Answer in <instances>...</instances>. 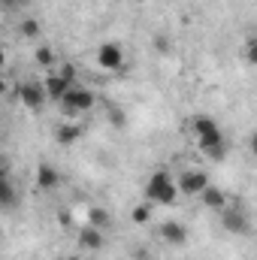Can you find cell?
<instances>
[{"instance_id": "1", "label": "cell", "mask_w": 257, "mask_h": 260, "mask_svg": "<svg viewBox=\"0 0 257 260\" xmlns=\"http://www.w3.org/2000/svg\"><path fill=\"white\" fill-rule=\"evenodd\" d=\"M179 194H182V191H179L176 179H173L167 170L151 173V176H148V182H145V200H148V203H154V206H176Z\"/></svg>"}, {"instance_id": "2", "label": "cell", "mask_w": 257, "mask_h": 260, "mask_svg": "<svg viewBox=\"0 0 257 260\" xmlns=\"http://www.w3.org/2000/svg\"><path fill=\"white\" fill-rule=\"evenodd\" d=\"M191 133H194V139L200 142L203 151H209V148L227 142V139H224V130L218 127V121L209 118V115H197V118L191 121Z\"/></svg>"}, {"instance_id": "3", "label": "cell", "mask_w": 257, "mask_h": 260, "mask_svg": "<svg viewBox=\"0 0 257 260\" xmlns=\"http://www.w3.org/2000/svg\"><path fill=\"white\" fill-rule=\"evenodd\" d=\"M94 106H97V97H94V91H88V88H82V85L70 88V91H67V97L61 100V109H64L67 118L85 115V112H91Z\"/></svg>"}, {"instance_id": "4", "label": "cell", "mask_w": 257, "mask_h": 260, "mask_svg": "<svg viewBox=\"0 0 257 260\" xmlns=\"http://www.w3.org/2000/svg\"><path fill=\"white\" fill-rule=\"evenodd\" d=\"M221 227L227 233H233V236H248L251 233V218H248V212L242 206H227L221 212Z\"/></svg>"}, {"instance_id": "5", "label": "cell", "mask_w": 257, "mask_h": 260, "mask_svg": "<svg viewBox=\"0 0 257 260\" xmlns=\"http://www.w3.org/2000/svg\"><path fill=\"white\" fill-rule=\"evenodd\" d=\"M46 100H49L46 85H40V82H21V85H18V103H21L24 109L37 112V109L46 106Z\"/></svg>"}, {"instance_id": "6", "label": "cell", "mask_w": 257, "mask_h": 260, "mask_svg": "<svg viewBox=\"0 0 257 260\" xmlns=\"http://www.w3.org/2000/svg\"><path fill=\"white\" fill-rule=\"evenodd\" d=\"M176 185H179V191L185 197H200L209 188V176H206L203 170H185V173L176 179Z\"/></svg>"}, {"instance_id": "7", "label": "cell", "mask_w": 257, "mask_h": 260, "mask_svg": "<svg viewBox=\"0 0 257 260\" xmlns=\"http://www.w3.org/2000/svg\"><path fill=\"white\" fill-rule=\"evenodd\" d=\"M97 67H103L106 73H115L124 67V49L118 43H103L97 49Z\"/></svg>"}, {"instance_id": "8", "label": "cell", "mask_w": 257, "mask_h": 260, "mask_svg": "<svg viewBox=\"0 0 257 260\" xmlns=\"http://www.w3.org/2000/svg\"><path fill=\"white\" fill-rule=\"evenodd\" d=\"M43 85H46V94H49V100H58V103L67 97V91H70V88H76V85L67 79L61 70H49V76L43 79Z\"/></svg>"}, {"instance_id": "9", "label": "cell", "mask_w": 257, "mask_h": 260, "mask_svg": "<svg viewBox=\"0 0 257 260\" xmlns=\"http://www.w3.org/2000/svg\"><path fill=\"white\" fill-rule=\"evenodd\" d=\"M160 239L167 245H185L188 242V230H185L182 221H164L160 224Z\"/></svg>"}, {"instance_id": "10", "label": "cell", "mask_w": 257, "mask_h": 260, "mask_svg": "<svg viewBox=\"0 0 257 260\" xmlns=\"http://www.w3.org/2000/svg\"><path fill=\"white\" fill-rule=\"evenodd\" d=\"M58 185H61V173H58L52 164L43 160V164L37 167V188H40V191H55Z\"/></svg>"}, {"instance_id": "11", "label": "cell", "mask_w": 257, "mask_h": 260, "mask_svg": "<svg viewBox=\"0 0 257 260\" xmlns=\"http://www.w3.org/2000/svg\"><path fill=\"white\" fill-rule=\"evenodd\" d=\"M79 248H85V251H100V248H103V230L94 227V224H85V227L79 230Z\"/></svg>"}, {"instance_id": "12", "label": "cell", "mask_w": 257, "mask_h": 260, "mask_svg": "<svg viewBox=\"0 0 257 260\" xmlns=\"http://www.w3.org/2000/svg\"><path fill=\"white\" fill-rule=\"evenodd\" d=\"M200 200H203V206L212 209V212H224V209H227V194H224L221 188H212V185H209V188L200 194Z\"/></svg>"}, {"instance_id": "13", "label": "cell", "mask_w": 257, "mask_h": 260, "mask_svg": "<svg viewBox=\"0 0 257 260\" xmlns=\"http://www.w3.org/2000/svg\"><path fill=\"white\" fill-rule=\"evenodd\" d=\"M79 136H82V127H79L76 121H67V124H58V127H55V139H58L61 145L79 142Z\"/></svg>"}, {"instance_id": "14", "label": "cell", "mask_w": 257, "mask_h": 260, "mask_svg": "<svg viewBox=\"0 0 257 260\" xmlns=\"http://www.w3.org/2000/svg\"><path fill=\"white\" fill-rule=\"evenodd\" d=\"M0 203H3V209L9 212V209H15V191H12V179H0Z\"/></svg>"}, {"instance_id": "15", "label": "cell", "mask_w": 257, "mask_h": 260, "mask_svg": "<svg viewBox=\"0 0 257 260\" xmlns=\"http://www.w3.org/2000/svg\"><path fill=\"white\" fill-rule=\"evenodd\" d=\"M88 224H94V227H100V230H106V227L112 224V218H109V212H106V209H100V206H94V209H88Z\"/></svg>"}, {"instance_id": "16", "label": "cell", "mask_w": 257, "mask_h": 260, "mask_svg": "<svg viewBox=\"0 0 257 260\" xmlns=\"http://www.w3.org/2000/svg\"><path fill=\"white\" fill-rule=\"evenodd\" d=\"M34 58H37V64H40V67H46V70H49V67L55 64V61H58V58H55V49H52V46H40Z\"/></svg>"}, {"instance_id": "17", "label": "cell", "mask_w": 257, "mask_h": 260, "mask_svg": "<svg viewBox=\"0 0 257 260\" xmlns=\"http://www.w3.org/2000/svg\"><path fill=\"white\" fill-rule=\"evenodd\" d=\"M130 218H133V224H148V221H151V206H148V203H139V206H133Z\"/></svg>"}, {"instance_id": "18", "label": "cell", "mask_w": 257, "mask_h": 260, "mask_svg": "<svg viewBox=\"0 0 257 260\" xmlns=\"http://www.w3.org/2000/svg\"><path fill=\"white\" fill-rule=\"evenodd\" d=\"M18 30H21L24 40H34V37H40V21H37V18H24V21L18 24Z\"/></svg>"}, {"instance_id": "19", "label": "cell", "mask_w": 257, "mask_h": 260, "mask_svg": "<svg viewBox=\"0 0 257 260\" xmlns=\"http://www.w3.org/2000/svg\"><path fill=\"white\" fill-rule=\"evenodd\" d=\"M245 61H248L251 67H257V37L248 40V46H245Z\"/></svg>"}, {"instance_id": "20", "label": "cell", "mask_w": 257, "mask_h": 260, "mask_svg": "<svg viewBox=\"0 0 257 260\" xmlns=\"http://www.w3.org/2000/svg\"><path fill=\"white\" fill-rule=\"evenodd\" d=\"M154 46H157V52H164V55H167V52L173 49V43H170V40H167L164 34H157V37H154Z\"/></svg>"}, {"instance_id": "21", "label": "cell", "mask_w": 257, "mask_h": 260, "mask_svg": "<svg viewBox=\"0 0 257 260\" xmlns=\"http://www.w3.org/2000/svg\"><path fill=\"white\" fill-rule=\"evenodd\" d=\"M0 3H3L6 9H18V6H24L27 0H0Z\"/></svg>"}, {"instance_id": "22", "label": "cell", "mask_w": 257, "mask_h": 260, "mask_svg": "<svg viewBox=\"0 0 257 260\" xmlns=\"http://www.w3.org/2000/svg\"><path fill=\"white\" fill-rule=\"evenodd\" d=\"M251 154H254V160H257V130L251 133Z\"/></svg>"}, {"instance_id": "23", "label": "cell", "mask_w": 257, "mask_h": 260, "mask_svg": "<svg viewBox=\"0 0 257 260\" xmlns=\"http://www.w3.org/2000/svg\"><path fill=\"white\" fill-rule=\"evenodd\" d=\"M61 260H73V257H61Z\"/></svg>"}]
</instances>
